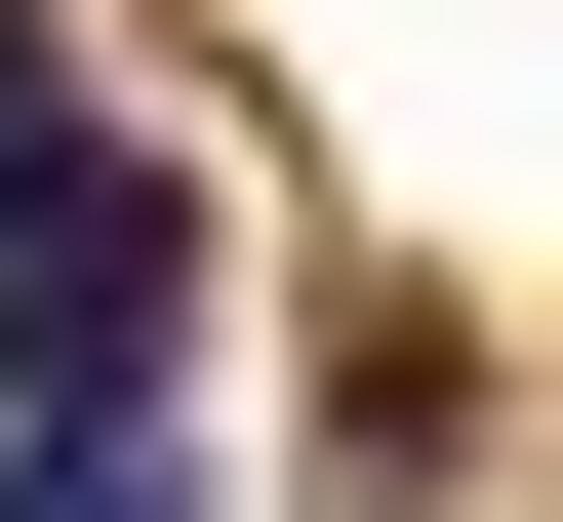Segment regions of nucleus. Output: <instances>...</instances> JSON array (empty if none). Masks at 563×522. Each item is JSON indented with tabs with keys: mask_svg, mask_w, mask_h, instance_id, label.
I'll return each mask as SVG.
<instances>
[{
	"mask_svg": "<svg viewBox=\"0 0 563 522\" xmlns=\"http://www.w3.org/2000/svg\"><path fill=\"white\" fill-rule=\"evenodd\" d=\"M41 121H81V41H41V0H0V162H41Z\"/></svg>",
	"mask_w": 563,
	"mask_h": 522,
	"instance_id": "7ed1b4c3",
	"label": "nucleus"
},
{
	"mask_svg": "<svg viewBox=\"0 0 563 522\" xmlns=\"http://www.w3.org/2000/svg\"><path fill=\"white\" fill-rule=\"evenodd\" d=\"M201 281H242V201L121 162V121H41V162H0V402H162Z\"/></svg>",
	"mask_w": 563,
	"mask_h": 522,
	"instance_id": "f257e3e1",
	"label": "nucleus"
},
{
	"mask_svg": "<svg viewBox=\"0 0 563 522\" xmlns=\"http://www.w3.org/2000/svg\"><path fill=\"white\" fill-rule=\"evenodd\" d=\"M0 522H242V482H201V402H0Z\"/></svg>",
	"mask_w": 563,
	"mask_h": 522,
	"instance_id": "f03ea898",
	"label": "nucleus"
}]
</instances>
